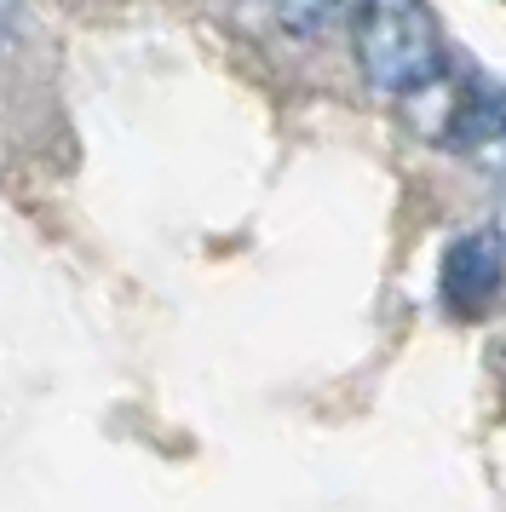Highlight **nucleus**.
<instances>
[{
	"label": "nucleus",
	"mask_w": 506,
	"mask_h": 512,
	"mask_svg": "<svg viewBox=\"0 0 506 512\" xmlns=\"http://www.w3.org/2000/svg\"><path fill=\"white\" fill-rule=\"evenodd\" d=\"M351 58L380 98H426L449 81V41L432 0H357Z\"/></svg>",
	"instance_id": "obj_1"
},
{
	"label": "nucleus",
	"mask_w": 506,
	"mask_h": 512,
	"mask_svg": "<svg viewBox=\"0 0 506 512\" xmlns=\"http://www.w3.org/2000/svg\"><path fill=\"white\" fill-rule=\"evenodd\" d=\"M506 294V248L495 231H466L449 242L443 254V305L478 323L495 311V300Z\"/></svg>",
	"instance_id": "obj_2"
},
{
	"label": "nucleus",
	"mask_w": 506,
	"mask_h": 512,
	"mask_svg": "<svg viewBox=\"0 0 506 512\" xmlns=\"http://www.w3.org/2000/svg\"><path fill=\"white\" fill-rule=\"evenodd\" d=\"M449 150H460L466 162L506 173V87L495 81H466L449 110Z\"/></svg>",
	"instance_id": "obj_3"
},
{
	"label": "nucleus",
	"mask_w": 506,
	"mask_h": 512,
	"mask_svg": "<svg viewBox=\"0 0 506 512\" xmlns=\"http://www.w3.org/2000/svg\"><path fill=\"white\" fill-rule=\"evenodd\" d=\"M345 12H357V0H271V18L299 41H317L322 29H334Z\"/></svg>",
	"instance_id": "obj_4"
},
{
	"label": "nucleus",
	"mask_w": 506,
	"mask_h": 512,
	"mask_svg": "<svg viewBox=\"0 0 506 512\" xmlns=\"http://www.w3.org/2000/svg\"><path fill=\"white\" fill-rule=\"evenodd\" d=\"M12 18H18V0H0V35L12 29Z\"/></svg>",
	"instance_id": "obj_5"
}]
</instances>
